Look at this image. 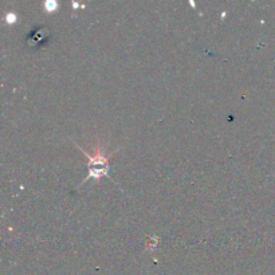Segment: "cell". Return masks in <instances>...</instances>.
<instances>
[{
	"mask_svg": "<svg viewBox=\"0 0 275 275\" xmlns=\"http://www.w3.org/2000/svg\"><path fill=\"white\" fill-rule=\"evenodd\" d=\"M56 7H58L56 1H47V3H44V8H46L48 12L55 11V9H56Z\"/></svg>",
	"mask_w": 275,
	"mask_h": 275,
	"instance_id": "cell-1",
	"label": "cell"
},
{
	"mask_svg": "<svg viewBox=\"0 0 275 275\" xmlns=\"http://www.w3.org/2000/svg\"><path fill=\"white\" fill-rule=\"evenodd\" d=\"M15 19H16L15 14H8L7 15V22H8V23H15Z\"/></svg>",
	"mask_w": 275,
	"mask_h": 275,
	"instance_id": "cell-2",
	"label": "cell"
}]
</instances>
